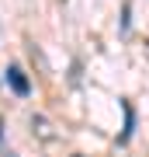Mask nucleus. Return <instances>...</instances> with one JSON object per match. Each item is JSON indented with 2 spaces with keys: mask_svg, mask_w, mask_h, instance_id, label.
Segmentation results:
<instances>
[{
  "mask_svg": "<svg viewBox=\"0 0 149 157\" xmlns=\"http://www.w3.org/2000/svg\"><path fill=\"white\" fill-rule=\"evenodd\" d=\"M122 112H125V129H122V136H118V143H128L132 126H135V112H132V105H128V101H122Z\"/></svg>",
  "mask_w": 149,
  "mask_h": 157,
  "instance_id": "2",
  "label": "nucleus"
},
{
  "mask_svg": "<svg viewBox=\"0 0 149 157\" xmlns=\"http://www.w3.org/2000/svg\"><path fill=\"white\" fill-rule=\"evenodd\" d=\"M7 87H11L17 98H28V94H31V80L24 77V70L17 67V63H11V67H7Z\"/></svg>",
  "mask_w": 149,
  "mask_h": 157,
  "instance_id": "1",
  "label": "nucleus"
}]
</instances>
